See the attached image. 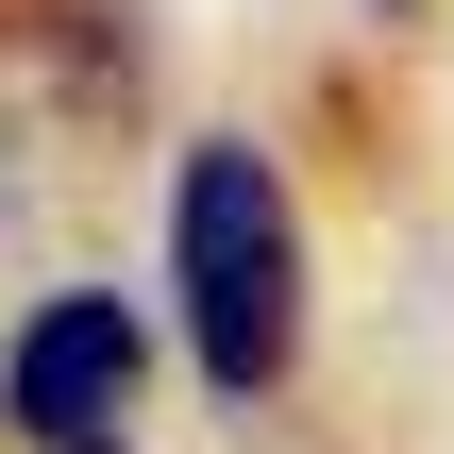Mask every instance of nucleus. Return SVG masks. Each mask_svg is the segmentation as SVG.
Returning a JSON list of instances; mask_svg holds the SVG:
<instances>
[{"mask_svg": "<svg viewBox=\"0 0 454 454\" xmlns=\"http://www.w3.org/2000/svg\"><path fill=\"white\" fill-rule=\"evenodd\" d=\"M168 337L219 404H270L303 371V202L270 168V135H185L168 168Z\"/></svg>", "mask_w": 454, "mask_h": 454, "instance_id": "obj_1", "label": "nucleus"}, {"mask_svg": "<svg viewBox=\"0 0 454 454\" xmlns=\"http://www.w3.org/2000/svg\"><path fill=\"white\" fill-rule=\"evenodd\" d=\"M135 387H152V337L118 286L17 303V337H0V438L17 454H135Z\"/></svg>", "mask_w": 454, "mask_h": 454, "instance_id": "obj_2", "label": "nucleus"}, {"mask_svg": "<svg viewBox=\"0 0 454 454\" xmlns=\"http://www.w3.org/2000/svg\"><path fill=\"white\" fill-rule=\"evenodd\" d=\"M371 17H421V0H371Z\"/></svg>", "mask_w": 454, "mask_h": 454, "instance_id": "obj_3", "label": "nucleus"}]
</instances>
